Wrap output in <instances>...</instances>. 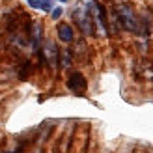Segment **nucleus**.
Masks as SVG:
<instances>
[{
  "label": "nucleus",
  "instance_id": "ddd939ff",
  "mask_svg": "<svg viewBox=\"0 0 153 153\" xmlns=\"http://www.w3.org/2000/svg\"><path fill=\"white\" fill-rule=\"evenodd\" d=\"M60 2H67V0H60Z\"/></svg>",
  "mask_w": 153,
  "mask_h": 153
},
{
  "label": "nucleus",
  "instance_id": "0eeeda50",
  "mask_svg": "<svg viewBox=\"0 0 153 153\" xmlns=\"http://www.w3.org/2000/svg\"><path fill=\"white\" fill-rule=\"evenodd\" d=\"M140 73H142V79H146V80H153V64L148 62V60H142L140 62Z\"/></svg>",
  "mask_w": 153,
  "mask_h": 153
},
{
  "label": "nucleus",
  "instance_id": "39448f33",
  "mask_svg": "<svg viewBox=\"0 0 153 153\" xmlns=\"http://www.w3.org/2000/svg\"><path fill=\"white\" fill-rule=\"evenodd\" d=\"M41 58L49 64V67H58L60 62V51L56 49V45L52 41H45L41 49Z\"/></svg>",
  "mask_w": 153,
  "mask_h": 153
},
{
  "label": "nucleus",
  "instance_id": "f8f14e48",
  "mask_svg": "<svg viewBox=\"0 0 153 153\" xmlns=\"http://www.w3.org/2000/svg\"><path fill=\"white\" fill-rule=\"evenodd\" d=\"M11 153H21V151H19V149H17V151H11Z\"/></svg>",
  "mask_w": 153,
  "mask_h": 153
},
{
  "label": "nucleus",
  "instance_id": "1a4fd4ad",
  "mask_svg": "<svg viewBox=\"0 0 153 153\" xmlns=\"http://www.w3.org/2000/svg\"><path fill=\"white\" fill-rule=\"evenodd\" d=\"M60 58H62V67H69V64H71V54L69 52H62Z\"/></svg>",
  "mask_w": 153,
  "mask_h": 153
},
{
  "label": "nucleus",
  "instance_id": "423d86ee",
  "mask_svg": "<svg viewBox=\"0 0 153 153\" xmlns=\"http://www.w3.org/2000/svg\"><path fill=\"white\" fill-rule=\"evenodd\" d=\"M56 32H58L60 41H64V43H69V41H73V28H71L69 25H58Z\"/></svg>",
  "mask_w": 153,
  "mask_h": 153
},
{
  "label": "nucleus",
  "instance_id": "20e7f679",
  "mask_svg": "<svg viewBox=\"0 0 153 153\" xmlns=\"http://www.w3.org/2000/svg\"><path fill=\"white\" fill-rule=\"evenodd\" d=\"M67 88H69L75 95H84V91L88 88V82L84 79V75L79 73V71H73L67 79Z\"/></svg>",
  "mask_w": 153,
  "mask_h": 153
},
{
  "label": "nucleus",
  "instance_id": "f257e3e1",
  "mask_svg": "<svg viewBox=\"0 0 153 153\" xmlns=\"http://www.w3.org/2000/svg\"><path fill=\"white\" fill-rule=\"evenodd\" d=\"M116 15H118V21H120L121 28H125V30H129V32H133V34H144V36L149 34V22L146 19L140 21L136 17L134 10L129 4H125V2L118 4L116 6Z\"/></svg>",
  "mask_w": 153,
  "mask_h": 153
},
{
  "label": "nucleus",
  "instance_id": "9b49d317",
  "mask_svg": "<svg viewBox=\"0 0 153 153\" xmlns=\"http://www.w3.org/2000/svg\"><path fill=\"white\" fill-rule=\"evenodd\" d=\"M41 2L43 0H28V4L32 7H37V10H41Z\"/></svg>",
  "mask_w": 153,
  "mask_h": 153
},
{
  "label": "nucleus",
  "instance_id": "9d476101",
  "mask_svg": "<svg viewBox=\"0 0 153 153\" xmlns=\"http://www.w3.org/2000/svg\"><path fill=\"white\" fill-rule=\"evenodd\" d=\"M62 13H64V11H62V7H54V10H52V13H51V17H52V19H58Z\"/></svg>",
  "mask_w": 153,
  "mask_h": 153
},
{
  "label": "nucleus",
  "instance_id": "6e6552de",
  "mask_svg": "<svg viewBox=\"0 0 153 153\" xmlns=\"http://www.w3.org/2000/svg\"><path fill=\"white\" fill-rule=\"evenodd\" d=\"M39 39H41V26L39 25H34L32 26V37H30V41H32L36 51H37V47H39Z\"/></svg>",
  "mask_w": 153,
  "mask_h": 153
},
{
  "label": "nucleus",
  "instance_id": "7ed1b4c3",
  "mask_svg": "<svg viewBox=\"0 0 153 153\" xmlns=\"http://www.w3.org/2000/svg\"><path fill=\"white\" fill-rule=\"evenodd\" d=\"M73 21L76 28L80 30L84 36H95V26H94V19H91V13L88 10V4H79L73 10Z\"/></svg>",
  "mask_w": 153,
  "mask_h": 153
},
{
  "label": "nucleus",
  "instance_id": "f03ea898",
  "mask_svg": "<svg viewBox=\"0 0 153 153\" xmlns=\"http://www.w3.org/2000/svg\"><path fill=\"white\" fill-rule=\"evenodd\" d=\"M88 10L91 13V19H94V26L99 30V34L108 37L110 36V26H108V17H106V10L101 2L97 0H88Z\"/></svg>",
  "mask_w": 153,
  "mask_h": 153
}]
</instances>
